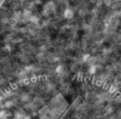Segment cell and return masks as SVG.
I'll use <instances>...</instances> for the list:
<instances>
[{"mask_svg":"<svg viewBox=\"0 0 121 119\" xmlns=\"http://www.w3.org/2000/svg\"><path fill=\"white\" fill-rule=\"evenodd\" d=\"M5 50L7 51H11V47H10V46H5Z\"/></svg>","mask_w":121,"mask_h":119,"instance_id":"10","label":"cell"},{"mask_svg":"<svg viewBox=\"0 0 121 119\" xmlns=\"http://www.w3.org/2000/svg\"><path fill=\"white\" fill-rule=\"evenodd\" d=\"M56 72L57 74H62L64 72V67L63 65H58L56 69Z\"/></svg>","mask_w":121,"mask_h":119,"instance_id":"5","label":"cell"},{"mask_svg":"<svg viewBox=\"0 0 121 119\" xmlns=\"http://www.w3.org/2000/svg\"><path fill=\"white\" fill-rule=\"evenodd\" d=\"M63 15H64V18L67 20H70L74 18V12L72 9L70 8H66L65 9L63 12Z\"/></svg>","mask_w":121,"mask_h":119,"instance_id":"1","label":"cell"},{"mask_svg":"<svg viewBox=\"0 0 121 119\" xmlns=\"http://www.w3.org/2000/svg\"><path fill=\"white\" fill-rule=\"evenodd\" d=\"M23 82H24V84H27L28 83H29V79H23Z\"/></svg>","mask_w":121,"mask_h":119,"instance_id":"11","label":"cell"},{"mask_svg":"<svg viewBox=\"0 0 121 119\" xmlns=\"http://www.w3.org/2000/svg\"><path fill=\"white\" fill-rule=\"evenodd\" d=\"M105 4L107 7H109V6H112L113 4V0H105Z\"/></svg>","mask_w":121,"mask_h":119,"instance_id":"9","label":"cell"},{"mask_svg":"<svg viewBox=\"0 0 121 119\" xmlns=\"http://www.w3.org/2000/svg\"><path fill=\"white\" fill-rule=\"evenodd\" d=\"M8 117V114L5 111H1L0 112V119H6Z\"/></svg>","mask_w":121,"mask_h":119,"instance_id":"7","label":"cell"},{"mask_svg":"<svg viewBox=\"0 0 121 119\" xmlns=\"http://www.w3.org/2000/svg\"><path fill=\"white\" fill-rule=\"evenodd\" d=\"M119 0H113V2H119Z\"/></svg>","mask_w":121,"mask_h":119,"instance_id":"14","label":"cell"},{"mask_svg":"<svg viewBox=\"0 0 121 119\" xmlns=\"http://www.w3.org/2000/svg\"><path fill=\"white\" fill-rule=\"evenodd\" d=\"M5 106H6V108H12V106H13V102H12V101L6 102Z\"/></svg>","mask_w":121,"mask_h":119,"instance_id":"8","label":"cell"},{"mask_svg":"<svg viewBox=\"0 0 121 119\" xmlns=\"http://www.w3.org/2000/svg\"><path fill=\"white\" fill-rule=\"evenodd\" d=\"M29 21L31 22L32 23H34V24H37V23L39 22V18H37V16H33V15H32V16L31 17V18H30Z\"/></svg>","mask_w":121,"mask_h":119,"instance_id":"4","label":"cell"},{"mask_svg":"<svg viewBox=\"0 0 121 119\" xmlns=\"http://www.w3.org/2000/svg\"><path fill=\"white\" fill-rule=\"evenodd\" d=\"M31 81H32V82H36V81H37V77H32V79H31Z\"/></svg>","mask_w":121,"mask_h":119,"instance_id":"13","label":"cell"},{"mask_svg":"<svg viewBox=\"0 0 121 119\" xmlns=\"http://www.w3.org/2000/svg\"><path fill=\"white\" fill-rule=\"evenodd\" d=\"M23 16L26 19L29 20L30 18L32 16V12L31 10H29V9H26V10L24 11V12H23Z\"/></svg>","mask_w":121,"mask_h":119,"instance_id":"2","label":"cell"},{"mask_svg":"<svg viewBox=\"0 0 121 119\" xmlns=\"http://www.w3.org/2000/svg\"><path fill=\"white\" fill-rule=\"evenodd\" d=\"M12 89H18V85H17L16 84H12Z\"/></svg>","mask_w":121,"mask_h":119,"instance_id":"12","label":"cell"},{"mask_svg":"<svg viewBox=\"0 0 121 119\" xmlns=\"http://www.w3.org/2000/svg\"><path fill=\"white\" fill-rule=\"evenodd\" d=\"M90 58H91L90 55V54H86V55H84L82 60H83V61H84V62H89Z\"/></svg>","mask_w":121,"mask_h":119,"instance_id":"6","label":"cell"},{"mask_svg":"<svg viewBox=\"0 0 121 119\" xmlns=\"http://www.w3.org/2000/svg\"><path fill=\"white\" fill-rule=\"evenodd\" d=\"M96 72V66L95 65H90L88 68V73L90 74H94Z\"/></svg>","mask_w":121,"mask_h":119,"instance_id":"3","label":"cell"}]
</instances>
